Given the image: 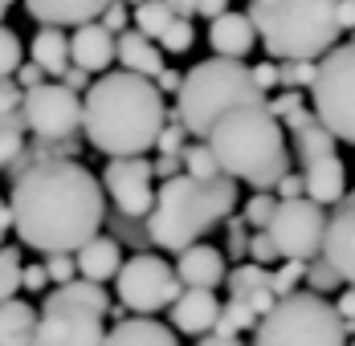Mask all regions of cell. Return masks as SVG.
Segmentation results:
<instances>
[{"mask_svg": "<svg viewBox=\"0 0 355 346\" xmlns=\"http://www.w3.org/2000/svg\"><path fill=\"white\" fill-rule=\"evenodd\" d=\"M8 212L21 244L37 248L41 257H73L82 244L103 237L107 192L103 179L82 167V159H58L12 179Z\"/></svg>", "mask_w": 355, "mask_h": 346, "instance_id": "6da1fadb", "label": "cell"}, {"mask_svg": "<svg viewBox=\"0 0 355 346\" xmlns=\"http://www.w3.org/2000/svg\"><path fill=\"white\" fill-rule=\"evenodd\" d=\"M168 127V106L151 78L110 69L82 98V135L107 159H143Z\"/></svg>", "mask_w": 355, "mask_h": 346, "instance_id": "7a4b0ae2", "label": "cell"}, {"mask_svg": "<svg viewBox=\"0 0 355 346\" xmlns=\"http://www.w3.org/2000/svg\"><path fill=\"white\" fill-rule=\"evenodd\" d=\"M209 151L220 175H229L233 183H249L257 192H274L290 175L286 127L270 114V102L229 110L209 135Z\"/></svg>", "mask_w": 355, "mask_h": 346, "instance_id": "3957f363", "label": "cell"}, {"mask_svg": "<svg viewBox=\"0 0 355 346\" xmlns=\"http://www.w3.org/2000/svg\"><path fill=\"white\" fill-rule=\"evenodd\" d=\"M237 208V183L229 175L220 179H192V175H180L159 183L155 192V208L147 216V237L159 248H172L184 253L192 244H200L216 224H225Z\"/></svg>", "mask_w": 355, "mask_h": 346, "instance_id": "277c9868", "label": "cell"}, {"mask_svg": "<svg viewBox=\"0 0 355 346\" xmlns=\"http://www.w3.org/2000/svg\"><path fill=\"white\" fill-rule=\"evenodd\" d=\"M249 21L270 62H322L339 45V12L322 0H257Z\"/></svg>", "mask_w": 355, "mask_h": 346, "instance_id": "5b68a950", "label": "cell"}, {"mask_svg": "<svg viewBox=\"0 0 355 346\" xmlns=\"http://www.w3.org/2000/svg\"><path fill=\"white\" fill-rule=\"evenodd\" d=\"M257 102H270V98L257 90L253 69L241 66V62H225V57H205L184 73V86L176 94V114L188 138L209 143L213 127L229 110Z\"/></svg>", "mask_w": 355, "mask_h": 346, "instance_id": "8992f818", "label": "cell"}, {"mask_svg": "<svg viewBox=\"0 0 355 346\" xmlns=\"http://www.w3.org/2000/svg\"><path fill=\"white\" fill-rule=\"evenodd\" d=\"M253 346H347V330L327 298L302 289L282 298L257 322Z\"/></svg>", "mask_w": 355, "mask_h": 346, "instance_id": "52a82bcc", "label": "cell"}, {"mask_svg": "<svg viewBox=\"0 0 355 346\" xmlns=\"http://www.w3.org/2000/svg\"><path fill=\"white\" fill-rule=\"evenodd\" d=\"M311 110L335 143L355 147V41L335 45L319 62V78L311 86Z\"/></svg>", "mask_w": 355, "mask_h": 346, "instance_id": "ba28073f", "label": "cell"}, {"mask_svg": "<svg viewBox=\"0 0 355 346\" xmlns=\"http://www.w3.org/2000/svg\"><path fill=\"white\" fill-rule=\"evenodd\" d=\"M114 293L123 310H135L139 318H151L159 310H172L184 298V285L176 277V265H168L155 253H135L123 261V269L114 277Z\"/></svg>", "mask_w": 355, "mask_h": 346, "instance_id": "9c48e42d", "label": "cell"}, {"mask_svg": "<svg viewBox=\"0 0 355 346\" xmlns=\"http://www.w3.org/2000/svg\"><path fill=\"white\" fill-rule=\"evenodd\" d=\"M327 212L311 200H282L274 224L266 228L270 241L278 244V257L282 261H298V265H311L322 257V241H327Z\"/></svg>", "mask_w": 355, "mask_h": 346, "instance_id": "30bf717a", "label": "cell"}, {"mask_svg": "<svg viewBox=\"0 0 355 346\" xmlns=\"http://www.w3.org/2000/svg\"><path fill=\"white\" fill-rule=\"evenodd\" d=\"M25 127L37 135V143H78L82 135V98L66 90L62 82H45L25 94Z\"/></svg>", "mask_w": 355, "mask_h": 346, "instance_id": "8fae6325", "label": "cell"}, {"mask_svg": "<svg viewBox=\"0 0 355 346\" xmlns=\"http://www.w3.org/2000/svg\"><path fill=\"white\" fill-rule=\"evenodd\" d=\"M103 192L110 196V212L127 220H147L155 208V167L151 159H107Z\"/></svg>", "mask_w": 355, "mask_h": 346, "instance_id": "7c38bea8", "label": "cell"}, {"mask_svg": "<svg viewBox=\"0 0 355 346\" xmlns=\"http://www.w3.org/2000/svg\"><path fill=\"white\" fill-rule=\"evenodd\" d=\"M107 318L86 313L78 306H66L45 293L41 302V322H37L33 346H103L107 343Z\"/></svg>", "mask_w": 355, "mask_h": 346, "instance_id": "4fadbf2b", "label": "cell"}, {"mask_svg": "<svg viewBox=\"0 0 355 346\" xmlns=\"http://www.w3.org/2000/svg\"><path fill=\"white\" fill-rule=\"evenodd\" d=\"M322 261L339 273V281L355 285V192L331 212L327 220V241H322Z\"/></svg>", "mask_w": 355, "mask_h": 346, "instance_id": "5bb4252c", "label": "cell"}, {"mask_svg": "<svg viewBox=\"0 0 355 346\" xmlns=\"http://www.w3.org/2000/svg\"><path fill=\"white\" fill-rule=\"evenodd\" d=\"M229 257L216 248V244L200 241L192 244V248H184L176 257V277L184 289H209L213 293L216 285H225L229 281V265H225Z\"/></svg>", "mask_w": 355, "mask_h": 346, "instance_id": "9a60e30c", "label": "cell"}, {"mask_svg": "<svg viewBox=\"0 0 355 346\" xmlns=\"http://www.w3.org/2000/svg\"><path fill=\"white\" fill-rule=\"evenodd\" d=\"M290 138H294V155H298V163H302V172L306 167H315L319 159H331V155H339L335 147V135L322 127L319 118H315V110H298V114H290L282 122Z\"/></svg>", "mask_w": 355, "mask_h": 346, "instance_id": "2e32d148", "label": "cell"}, {"mask_svg": "<svg viewBox=\"0 0 355 346\" xmlns=\"http://www.w3.org/2000/svg\"><path fill=\"white\" fill-rule=\"evenodd\" d=\"M107 4H94V0H29L25 12L33 17L41 29H82V25H94L103 17Z\"/></svg>", "mask_w": 355, "mask_h": 346, "instance_id": "e0dca14e", "label": "cell"}, {"mask_svg": "<svg viewBox=\"0 0 355 346\" xmlns=\"http://www.w3.org/2000/svg\"><path fill=\"white\" fill-rule=\"evenodd\" d=\"M209 45H213V57H225V62L249 57L253 45H257V29H253L249 12L229 8L220 21H213V25H209Z\"/></svg>", "mask_w": 355, "mask_h": 346, "instance_id": "ac0fdd59", "label": "cell"}, {"mask_svg": "<svg viewBox=\"0 0 355 346\" xmlns=\"http://www.w3.org/2000/svg\"><path fill=\"white\" fill-rule=\"evenodd\" d=\"M216 318H220V302H216V293H209V289H184V298L172 306L176 334L209 338L216 330Z\"/></svg>", "mask_w": 355, "mask_h": 346, "instance_id": "d6986e66", "label": "cell"}, {"mask_svg": "<svg viewBox=\"0 0 355 346\" xmlns=\"http://www.w3.org/2000/svg\"><path fill=\"white\" fill-rule=\"evenodd\" d=\"M229 302H241L249 310L257 313V318H266V313L278 306V298H274V289H270V269H261V265H237V269H229Z\"/></svg>", "mask_w": 355, "mask_h": 346, "instance_id": "ffe728a7", "label": "cell"}, {"mask_svg": "<svg viewBox=\"0 0 355 346\" xmlns=\"http://www.w3.org/2000/svg\"><path fill=\"white\" fill-rule=\"evenodd\" d=\"M114 41L119 37H110L98 21L94 25H82V29H73L70 33V62L78 69H86V73H110V62H114Z\"/></svg>", "mask_w": 355, "mask_h": 346, "instance_id": "44dd1931", "label": "cell"}, {"mask_svg": "<svg viewBox=\"0 0 355 346\" xmlns=\"http://www.w3.org/2000/svg\"><path fill=\"white\" fill-rule=\"evenodd\" d=\"M114 62L123 73H135V78H159L164 73V49L155 45V41H147L139 29H127V33L114 41Z\"/></svg>", "mask_w": 355, "mask_h": 346, "instance_id": "7402d4cb", "label": "cell"}, {"mask_svg": "<svg viewBox=\"0 0 355 346\" xmlns=\"http://www.w3.org/2000/svg\"><path fill=\"white\" fill-rule=\"evenodd\" d=\"M73 261H78V277L82 281H94V285H103V281H110V277H119V269H123V244L114 241V237H94L90 244H82L78 253H73Z\"/></svg>", "mask_w": 355, "mask_h": 346, "instance_id": "603a6c76", "label": "cell"}, {"mask_svg": "<svg viewBox=\"0 0 355 346\" xmlns=\"http://www.w3.org/2000/svg\"><path fill=\"white\" fill-rule=\"evenodd\" d=\"M306 200L311 204H343L347 200V167H343V159L339 155H331V159H319L315 167H306Z\"/></svg>", "mask_w": 355, "mask_h": 346, "instance_id": "cb8c5ba5", "label": "cell"}, {"mask_svg": "<svg viewBox=\"0 0 355 346\" xmlns=\"http://www.w3.org/2000/svg\"><path fill=\"white\" fill-rule=\"evenodd\" d=\"M103 346H180V338L172 326H164L155 318H127V322L110 326Z\"/></svg>", "mask_w": 355, "mask_h": 346, "instance_id": "d4e9b609", "label": "cell"}, {"mask_svg": "<svg viewBox=\"0 0 355 346\" xmlns=\"http://www.w3.org/2000/svg\"><path fill=\"white\" fill-rule=\"evenodd\" d=\"M29 53H33V66L45 69V78H66V69L73 66L70 62V37L62 29H37L33 41H29Z\"/></svg>", "mask_w": 355, "mask_h": 346, "instance_id": "484cf974", "label": "cell"}, {"mask_svg": "<svg viewBox=\"0 0 355 346\" xmlns=\"http://www.w3.org/2000/svg\"><path fill=\"white\" fill-rule=\"evenodd\" d=\"M37 322L41 310H33L29 302H4L0 306V346H33L37 338Z\"/></svg>", "mask_w": 355, "mask_h": 346, "instance_id": "4316f807", "label": "cell"}, {"mask_svg": "<svg viewBox=\"0 0 355 346\" xmlns=\"http://www.w3.org/2000/svg\"><path fill=\"white\" fill-rule=\"evenodd\" d=\"M49 298H58V302H66V306H78V310L86 313H98V318H110V293L103 285H94V281H70V285H62V289H53Z\"/></svg>", "mask_w": 355, "mask_h": 346, "instance_id": "83f0119b", "label": "cell"}, {"mask_svg": "<svg viewBox=\"0 0 355 346\" xmlns=\"http://www.w3.org/2000/svg\"><path fill=\"white\" fill-rule=\"evenodd\" d=\"M25 114H12V118H0V172L8 175L12 172V163L25 155Z\"/></svg>", "mask_w": 355, "mask_h": 346, "instance_id": "f1b7e54d", "label": "cell"}, {"mask_svg": "<svg viewBox=\"0 0 355 346\" xmlns=\"http://www.w3.org/2000/svg\"><path fill=\"white\" fill-rule=\"evenodd\" d=\"M131 21H135V29H139L147 41H164V33L172 29V21H176V12H172V4H139L135 12H131Z\"/></svg>", "mask_w": 355, "mask_h": 346, "instance_id": "f546056e", "label": "cell"}, {"mask_svg": "<svg viewBox=\"0 0 355 346\" xmlns=\"http://www.w3.org/2000/svg\"><path fill=\"white\" fill-rule=\"evenodd\" d=\"M21 277H25V257L17 244H4L0 248V306L4 302H17L12 293H21Z\"/></svg>", "mask_w": 355, "mask_h": 346, "instance_id": "4dcf8cb0", "label": "cell"}, {"mask_svg": "<svg viewBox=\"0 0 355 346\" xmlns=\"http://www.w3.org/2000/svg\"><path fill=\"white\" fill-rule=\"evenodd\" d=\"M257 322H261V318L249 310V306H241V302H225L213 334H220V338H241L245 330H257Z\"/></svg>", "mask_w": 355, "mask_h": 346, "instance_id": "1f68e13d", "label": "cell"}, {"mask_svg": "<svg viewBox=\"0 0 355 346\" xmlns=\"http://www.w3.org/2000/svg\"><path fill=\"white\" fill-rule=\"evenodd\" d=\"M107 224H110V237H114L119 244H135V253H147V244H151V237H147V220H127V216L110 212Z\"/></svg>", "mask_w": 355, "mask_h": 346, "instance_id": "d6a6232c", "label": "cell"}, {"mask_svg": "<svg viewBox=\"0 0 355 346\" xmlns=\"http://www.w3.org/2000/svg\"><path fill=\"white\" fill-rule=\"evenodd\" d=\"M278 204H282V200H278L274 192H257V196H249V204H245V212H241V216H245L249 228L266 233V228L274 224V216H278Z\"/></svg>", "mask_w": 355, "mask_h": 346, "instance_id": "836d02e7", "label": "cell"}, {"mask_svg": "<svg viewBox=\"0 0 355 346\" xmlns=\"http://www.w3.org/2000/svg\"><path fill=\"white\" fill-rule=\"evenodd\" d=\"M184 175H192V179H220V167H216L209 143H188V151H184Z\"/></svg>", "mask_w": 355, "mask_h": 346, "instance_id": "e575fe53", "label": "cell"}, {"mask_svg": "<svg viewBox=\"0 0 355 346\" xmlns=\"http://www.w3.org/2000/svg\"><path fill=\"white\" fill-rule=\"evenodd\" d=\"M21 57H25L21 37L12 33L8 25H0V82H12V78H17V69L25 66Z\"/></svg>", "mask_w": 355, "mask_h": 346, "instance_id": "d590c367", "label": "cell"}, {"mask_svg": "<svg viewBox=\"0 0 355 346\" xmlns=\"http://www.w3.org/2000/svg\"><path fill=\"white\" fill-rule=\"evenodd\" d=\"M225 233H229V248H225V257L229 261H249V244H253V228L245 224V216H229L225 220Z\"/></svg>", "mask_w": 355, "mask_h": 346, "instance_id": "8d00e7d4", "label": "cell"}, {"mask_svg": "<svg viewBox=\"0 0 355 346\" xmlns=\"http://www.w3.org/2000/svg\"><path fill=\"white\" fill-rule=\"evenodd\" d=\"M306 277V265H298V261H282L274 273H270V289H274V298L282 302V298H290V293H298L294 285Z\"/></svg>", "mask_w": 355, "mask_h": 346, "instance_id": "74e56055", "label": "cell"}, {"mask_svg": "<svg viewBox=\"0 0 355 346\" xmlns=\"http://www.w3.org/2000/svg\"><path fill=\"white\" fill-rule=\"evenodd\" d=\"M315 78H319V62H282V90H298L302 94V86L311 90Z\"/></svg>", "mask_w": 355, "mask_h": 346, "instance_id": "f35d334b", "label": "cell"}, {"mask_svg": "<svg viewBox=\"0 0 355 346\" xmlns=\"http://www.w3.org/2000/svg\"><path fill=\"white\" fill-rule=\"evenodd\" d=\"M196 45V29H192V21H172V29L164 33V41H159V49H168V53H188Z\"/></svg>", "mask_w": 355, "mask_h": 346, "instance_id": "ab89813d", "label": "cell"}, {"mask_svg": "<svg viewBox=\"0 0 355 346\" xmlns=\"http://www.w3.org/2000/svg\"><path fill=\"white\" fill-rule=\"evenodd\" d=\"M306 285H311V293H331V289H339V273H335V269H331V265H327V261H311V265H306Z\"/></svg>", "mask_w": 355, "mask_h": 346, "instance_id": "60d3db41", "label": "cell"}, {"mask_svg": "<svg viewBox=\"0 0 355 346\" xmlns=\"http://www.w3.org/2000/svg\"><path fill=\"white\" fill-rule=\"evenodd\" d=\"M45 273H49V285H70L78 281V261H73L70 253H58V257H45Z\"/></svg>", "mask_w": 355, "mask_h": 346, "instance_id": "b9f144b4", "label": "cell"}, {"mask_svg": "<svg viewBox=\"0 0 355 346\" xmlns=\"http://www.w3.org/2000/svg\"><path fill=\"white\" fill-rule=\"evenodd\" d=\"M298 110H306V98H302L298 90H278V94L270 98V114H274L278 122H286V118L298 114Z\"/></svg>", "mask_w": 355, "mask_h": 346, "instance_id": "7bdbcfd3", "label": "cell"}, {"mask_svg": "<svg viewBox=\"0 0 355 346\" xmlns=\"http://www.w3.org/2000/svg\"><path fill=\"white\" fill-rule=\"evenodd\" d=\"M249 261H253V265H261V269H270V265L278 261V244L270 241V233H253V244H249Z\"/></svg>", "mask_w": 355, "mask_h": 346, "instance_id": "ee69618b", "label": "cell"}, {"mask_svg": "<svg viewBox=\"0 0 355 346\" xmlns=\"http://www.w3.org/2000/svg\"><path fill=\"white\" fill-rule=\"evenodd\" d=\"M253 69V82H257V90L261 94H270V90H282V66L278 62H257Z\"/></svg>", "mask_w": 355, "mask_h": 346, "instance_id": "f6af8a7d", "label": "cell"}, {"mask_svg": "<svg viewBox=\"0 0 355 346\" xmlns=\"http://www.w3.org/2000/svg\"><path fill=\"white\" fill-rule=\"evenodd\" d=\"M98 25H103L110 37H123L127 29H131V12H127L123 4H107V8H103V17H98Z\"/></svg>", "mask_w": 355, "mask_h": 346, "instance_id": "bcb514c9", "label": "cell"}, {"mask_svg": "<svg viewBox=\"0 0 355 346\" xmlns=\"http://www.w3.org/2000/svg\"><path fill=\"white\" fill-rule=\"evenodd\" d=\"M21 106H25V90L17 82H0V118L21 114Z\"/></svg>", "mask_w": 355, "mask_h": 346, "instance_id": "7dc6e473", "label": "cell"}, {"mask_svg": "<svg viewBox=\"0 0 355 346\" xmlns=\"http://www.w3.org/2000/svg\"><path fill=\"white\" fill-rule=\"evenodd\" d=\"M274 196H278V200H306V175H302V172H290L282 183L274 188Z\"/></svg>", "mask_w": 355, "mask_h": 346, "instance_id": "c3c4849f", "label": "cell"}, {"mask_svg": "<svg viewBox=\"0 0 355 346\" xmlns=\"http://www.w3.org/2000/svg\"><path fill=\"white\" fill-rule=\"evenodd\" d=\"M45 285H49V273H45V261H33V265H25V277H21V289H25V293H45Z\"/></svg>", "mask_w": 355, "mask_h": 346, "instance_id": "681fc988", "label": "cell"}, {"mask_svg": "<svg viewBox=\"0 0 355 346\" xmlns=\"http://www.w3.org/2000/svg\"><path fill=\"white\" fill-rule=\"evenodd\" d=\"M151 167H155V175L168 183V179H180L184 175V155H159V159H151Z\"/></svg>", "mask_w": 355, "mask_h": 346, "instance_id": "f907efd6", "label": "cell"}, {"mask_svg": "<svg viewBox=\"0 0 355 346\" xmlns=\"http://www.w3.org/2000/svg\"><path fill=\"white\" fill-rule=\"evenodd\" d=\"M335 310H339V318H343V330L355 334V285H347V289L339 293V306H335Z\"/></svg>", "mask_w": 355, "mask_h": 346, "instance_id": "816d5d0a", "label": "cell"}, {"mask_svg": "<svg viewBox=\"0 0 355 346\" xmlns=\"http://www.w3.org/2000/svg\"><path fill=\"white\" fill-rule=\"evenodd\" d=\"M12 82H17V86H21V90L29 94V90H37V86H45V69L29 62V66H21V69H17V78H12Z\"/></svg>", "mask_w": 355, "mask_h": 346, "instance_id": "f5cc1de1", "label": "cell"}, {"mask_svg": "<svg viewBox=\"0 0 355 346\" xmlns=\"http://www.w3.org/2000/svg\"><path fill=\"white\" fill-rule=\"evenodd\" d=\"M155 86H159V94H180V86H184V73L176 66H168L159 78H155Z\"/></svg>", "mask_w": 355, "mask_h": 346, "instance_id": "db71d44e", "label": "cell"}, {"mask_svg": "<svg viewBox=\"0 0 355 346\" xmlns=\"http://www.w3.org/2000/svg\"><path fill=\"white\" fill-rule=\"evenodd\" d=\"M62 86H66V90H73V94H78V90H90L94 82H90V73H86V69L70 66V69H66V78H62Z\"/></svg>", "mask_w": 355, "mask_h": 346, "instance_id": "11a10c76", "label": "cell"}, {"mask_svg": "<svg viewBox=\"0 0 355 346\" xmlns=\"http://www.w3.org/2000/svg\"><path fill=\"white\" fill-rule=\"evenodd\" d=\"M196 12L213 25V21H220V17L229 12V4H225V0H200V4H196Z\"/></svg>", "mask_w": 355, "mask_h": 346, "instance_id": "9f6ffc18", "label": "cell"}, {"mask_svg": "<svg viewBox=\"0 0 355 346\" xmlns=\"http://www.w3.org/2000/svg\"><path fill=\"white\" fill-rule=\"evenodd\" d=\"M335 12H339V29H343V33H355V0L335 4Z\"/></svg>", "mask_w": 355, "mask_h": 346, "instance_id": "6f0895ef", "label": "cell"}, {"mask_svg": "<svg viewBox=\"0 0 355 346\" xmlns=\"http://www.w3.org/2000/svg\"><path fill=\"white\" fill-rule=\"evenodd\" d=\"M8 228H12V212H8V200L0 196V248H4V237H8Z\"/></svg>", "mask_w": 355, "mask_h": 346, "instance_id": "680465c9", "label": "cell"}, {"mask_svg": "<svg viewBox=\"0 0 355 346\" xmlns=\"http://www.w3.org/2000/svg\"><path fill=\"white\" fill-rule=\"evenodd\" d=\"M196 346H245L241 338H220V334H209V338H200Z\"/></svg>", "mask_w": 355, "mask_h": 346, "instance_id": "91938a15", "label": "cell"}, {"mask_svg": "<svg viewBox=\"0 0 355 346\" xmlns=\"http://www.w3.org/2000/svg\"><path fill=\"white\" fill-rule=\"evenodd\" d=\"M172 12H176L180 21H188V17L196 12V4H192V0H176V4H172Z\"/></svg>", "mask_w": 355, "mask_h": 346, "instance_id": "94428289", "label": "cell"}, {"mask_svg": "<svg viewBox=\"0 0 355 346\" xmlns=\"http://www.w3.org/2000/svg\"><path fill=\"white\" fill-rule=\"evenodd\" d=\"M4 17H8V4H4V0H0V25H4Z\"/></svg>", "mask_w": 355, "mask_h": 346, "instance_id": "6125c7cd", "label": "cell"}, {"mask_svg": "<svg viewBox=\"0 0 355 346\" xmlns=\"http://www.w3.org/2000/svg\"><path fill=\"white\" fill-rule=\"evenodd\" d=\"M347 346H355V338H352V343H347Z\"/></svg>", "mask_w": 355, "mask_h": 346, "instance_id": "be15d7a7", "label": "cell"}]
</instances>
